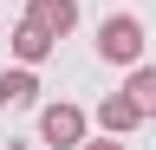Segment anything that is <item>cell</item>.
I'll use <instances>...</instances> for the list:
<instances>
[{"instance_id":"obj_1","label":"cell","mask_w":156,"mask_h":150,"mask_svg":"<svg viewBox=\"0 0 156 150\" xmlns=\"http://www.w3.org/2000/svg\"><path fill=\"white\" fill-rule=\"evenodd\" d=\"M98 59L104 65H136L143 59V20L136 13H111L98 26Z\"/></svg>"},{"instance_id":"obj_2","label":"cell","mask_w":156,"mask_h":150,"mask_svg":"<svg viewBox=\"0 0 156 150\" xmlns=\"http://www.w3.org/2000/svg\"><path fill=\"white\" fill-rule=\"evenodd\" d=\"M85 124H91V118H85L78 104H65V98L39 111V137H46V144H58V150H85Z\"/></svg>"},{"instance_id":"obj_3","label":"cell","mask_w":156,"mask_h":150,"mask_svg":"<svg viewBox=\"0 0 156 150\" xmlns=\"http://www.w3.org/2000/svg\"><path fill=\"white\" fill-rule=\"evenodd\" d=\"M52 46H58V33H46L33 13L13 26V59H20V65H46V59H52Z\"/></svg>"},{"instance_id":"obj_4","label":"cell","mask_w":156,"mask_h":150,"mask_svg":"<svg viewBox=\"0 0 156 150\" xmlns=\"http://www.w3.org/2000/svg\"><path fill=\"white\" fill-rule=\"evenodd\" d=\"M136 124H143V111H136L130 91H111V98L98 104V130H111V137H124V130H136Z\"/></svg>"},{"instance_id":"obj_5","label":"cell","mask_w":156,"mask_h":150,"mask_svg":"<svg viewBox=\"0 0 156 150\" xmlns=\"http://www.w3.org/2000/svg\"><path fill=\"white\" fill-rule=\"evenodd\" d=\"M39 98V79H33V65H13V72H0V111H20V104H33Z\"/></svg>"},{"instance_id":"obj_6","label":"cell","mask_w":156,"mask_h":150,"mask_svg":"<svg viewBox=\"0 0 156 150\" xmlns=\"http://www.w3.org/2000/svg\"><path fill=\"white\" fill-rule=\"evenodd\" d=\"M26 13H33V20L46 26V33H58V39H65V33L78 26V0H33Z\"/></svg>"},{"instance_id":"obj_7","label":"cell","mask_w":156,"mask_h":150,"mask_svg":"<svg viewBox=\"0 0 156 150\" xmlns=\"http://www.w3.org/2000/svg\"><path fill=\"white\" fill-rule=\"evenodd\" d=\"M130 98H136V111H143V118H156V65H130Z\"/></svg>"},{"instance_id":"obj_8","label":"cell","mask_w":156,"mask_h":150,"mask_svg":"<svg viewBox=\"0 0 156 150\" xmlns=\"http://www.w3.org/2000/svg\"><path fill=\"white\" fill-rule=\"evenodd\" d=\"M85 150H130V144H117L111 130H104V137H98V144H85Z\"/></svg>"}]
</instances>
